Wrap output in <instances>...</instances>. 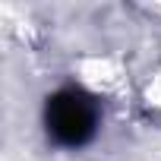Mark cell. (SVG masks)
<instances>
[{
	"mask_svg": "<svg viewBox=\"0 0 161 161\" xmlns=\"http://www.w3.org/2000/svg\"><path fill=\"white\" fill-rule=\"evenodd\" d=\"M47 136L63 148L86 145L98 130V101L82 89H60L47 98L44 108Z\"/></svg>",
	"mask_w": 161,
	"mask_h": 161,
	"instance_id": "cell-1",
	"label": "cell"
}]
</instances>
